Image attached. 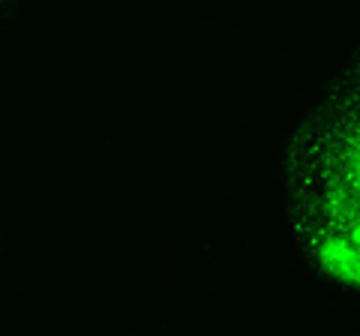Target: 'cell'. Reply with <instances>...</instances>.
<instances>
[{
    "instance_id": "obj_1",
    "label": "cell",
    "mask_w": 360,
    "mask_h": 336,
    "mask_svg": "<svg viewBox=\"0 0 360 336\" xmlns=\"http://www.w3.org/2000/svg\"><path fill=\"white\" fill-rule=\"evenodd\" d=\"M274 201L285 243L307 276L360 306V193L276 156Z\"/></svg>"
},
{
    "instance_id": "obj_2",
    "label": "cell",
    "mask_w": 360,
    "mask_h": 336,
    "mask_svg": "<svg viewBox=\"0 0 360 336\" xmlns=\"http://www.w3.org/2000/svg\"><path fill=\"white\" fill-rule=\"evenodd\" d=\"M312 99L315 103L360 111V42L348 46L330 70L321 75Z\"/></svg>"
},
{
    "instance_id": "obj_3",
    "label": "cell",
    "mask_w": 360,
    "mask_h": 336,
    "mask_svg": "<svg viewBox=\"0 0 360 336\" xmlns=\"http://www.w3.org/2000/svg\"><path fill=\"white\" fill-rule=\"evenodd\" d=\"M25 6H27V0H0V54H4L13 33L18 30Z\"/></svg>"
},
{
    "instance_id": "obj_4",
    "label": "cell",
    "mask_w": 360,
    "mask_h": 336,
    "mask_svg": "<svg viewBox=\"0 0 360 336\" xmlns=\"http://www.w3.org/2000/svg\"><path fill=\"white\" fill-rule=\"evenodd\" d=\"M6 255H9V238H6L4 219H0V279H4V271H6Z\"/></svg>"
}]
</instances>
